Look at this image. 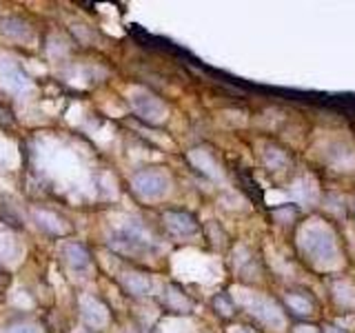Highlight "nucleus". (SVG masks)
Instances as JSON below:
<instances>
[{"label":"nucleus","instance_id":"nucleus-1","mask_svg":"<svg viewBox=\"0 0 355 333\" xmlns=\"http://www.w3.org/2000/svg\"><path fill=\"white\" fill-rule=\"evenodd\" d=\"M111 247L120 253H127V255H151L158 251L155 247L153 238L144 231L140 225H129V227H122L118 229L114 236H111Z\"/></svg>","mask_w":355,"mask_h":333},{"label":"nucleus","instance_id":"nucleus-2","mask_svg":"<svg viewBox=\"0 0 355 333\" xmlns=\"http://www.w3.org/2000/svg\"><path fill=\"white\" fill-rule=\"evenodd\" d=\"M131 187L140 198L144 200H160L169 191V176L160 169H144L131 178Z\"/></svg>","mask_w":355,"mask_h":333},{"label":"nucleus","instance_id":"nucleus-3","mask_svg":"<svg viewBox=\"0 0 355 333\" xmlns=\"http://www.w3.org/2000/svg\"><path fill=\"white\" fill-rule=\"evenodd\" d=\"M131 107L133 111L147 122H153V125H158L166 118V107L160 98H155L153 94H149L147 89H136V92H131Z\"/></svg>","mask_w":355,"mask_h":333},{"label":"nucleus","instance_id":"nucleus-4","mask_svg":"<svg viewBox=\"0 0 355 333\" xmlns=\"http://www.w3.org/2000/svg\"><path fill=\"white\" fill-rule=\"evenodd\" d=\"M240 302L244 307H249L251 314L255 318H260L264 325H269V327H282L284 325V318L280 314V309H277L271 300L260 298V296H240Z\"/></svg>","mask_w":355,"mask_h":333},{"label":"nucleus","instance_id":"nucleus-5","mask_svg":"<svg viewBox=\"0 0 355 333\" xmlns=\"http://www.w3.org/2000/svg\"><path fill=\"white\" fill-rule=\"evenodd\" d=\"M80 309H83V318L89 327H105L109 322V311L107 307L100 302L96 298H89L85 296L80 300Z\"/></svg>","mask_w":355,"mask_h":333},{"label":"nucleus","instance_id":"nucleus-6","mask_svg":"<svg viewBox=\"0 0 355 333\" xmlns=\"http://www.w3.org/2000/svg\"><path fill=\"white\" fill-rule=\"evenodd\" d=\"M164 225L169 227L171 233L175 236H193L198 231V222L193 220V216L189 214H182V211H169V214H164Z\"/></svg>","mask_w":355,"mask_h":333},{"label":"nucleus","instance_id":"nucleus-7","mask_svg":"<svg viewBox=\"0 0 355 333\" xmlns=\"http://www.w3.org/2000/svg\"><path fill=\"white\" fill-rule=\"evenodd\" d=\"M62 255H64V262L69 264L73 271H89V266H92V255H89V251L78 242H67Z\"/></svg>","mask_w":355,"mask_h":333},{"label":"nucleus","instance_id":"nucleus-8","mask_svg":"<svg viewBox=\"0 0 355 333\" xmlns=\"http://www.w3.org/2000/svg\"><path fill=\"white\" fill-rule=\"evenodd\" d=\"M0 83H3V87H7L9 92H25V89L29 87V80H27V76L25 71L20 69V67L16 65H0Z\"/></svg>","mask_w":355,"mask_h":333},{"label":"nucleus","instance_id":"nucleus-9","mask_svg":"<svg viewBox=\"0 0 355 333\" xmlns=\"http://www.w3.org/2000/svg\"><path fill=\"white\" fill-rule=\"evenodd\" d=\"M122 284L131 296H151L155 291V282L144 273H125L122 275Z\"/></svg>","mask_w":355,"mask_h":333},{"label":"nucleus","instance_id":"nucleus-10","mask_svg":"<svg viewBox=\"0 0 355 333\" xmlns=\"http://www.w3.org/2000/svg\"><path fill=\"white\" fill-rule=\"evenodd\" d=\"M189 158H191V162H193L202 173H207V176H211V178H216V180L220 178V166L216 164V160L211 158V155H209L205 149H196V151H191V153H189Z\"/></svg>","mask_w":355,"mask_h":333},{"label":"nucleus","instance_id":"nucleus-11","mask_svg":"<svg viewBox=\"0 0 355 333\" xmlns=\"http://www.w3.org/2000/svg\"><path fill=\"white\" fill-rule=\"evenodd\" d=\"M36 222L49 233H55V236H60V233L67 231V225L62 222V218H58L55 214H51V211H36Z\"/></svg>","mask_w":355,"mask_h":333},{"label":"nucleus","instance_id":"nucleus-12","mask_svg":"<svg viewBox=\"0 0 355 333\" xmlns=\"http://www.w3.org/2000/svg\"><path fill=\"white\" fill-rule=\"evenodd\" d=\"M166 305L171 307V311H178V314H189V311H191V300H189L178 287L166 289Z\"/></svg>","mask_w":355,"mask_h":333},{"label":"nucleus","instance_id":"nucleus-13","mask_svg":"<svg viewBox=\"0 0 355 333\" xmlns=\"http://www.w3.org/2000/svg\"><path fill=\"white\" fill-rule=\"evenodd\" d=\"M286 305L291 307L295 314L300 316H311L313 314V305H311V300L302 293H291V296H286Z\"/></svg>","mask_w":355,"mask_h":333},{"label":"nucleus","instance_id":"nucleus-14","mask_svg":"<svg viewBox=\"0 0 355 333\" xmlns=\"http://www.w3.org/2000/svg\"><path fill=\"white\" fill-rule=\"evenodd\" d=\"M3 31L7 33V36H11V38H27L29 36V27L25 25V22L16 20V18L3 20Z\"/></svg>","mask_w":355,"mask_h":333},{"label":"nucleus","instance_id":"nucleus-15","mask_svg":"<svg viewBox=\"0 0 355 333\" xmlns=\"http://www.w3.org/2000/svg\"><path fill=\"white\" fill-rule=\"evenodd\" d=\"M336 300H338V305H347V307H355V289L347 282H340L336 284Z\"/></svg>","mask_w":355,"mask_h":333},{"label":"nucleus","instance_id":"nucleus-16","mask_svg":"<svg viewBox=\"0 0 355 333\" xmlns=\"http://www.w3.org/2000/svg\"><path fill=\"white\" fill-rule=\"evenodd\" d=\"M264 162L271 166V169H277V166H282L286 162V155L280 151V149H269L264 155Z\"/></svg>","mask_w":355,"mask_h":333},{"label":"nucleus","instance_id":"nucleus-17","mask_svg":"<svg viewBox=\"0 0 355 333\" xmlns=\"http://www.w3.org/2000/svg\"><path fill=\"white\" fill-rule=\"evenodd\" d=\"M5 333H40V329L33 322H14Z\"/></svg>","mask_w":355,"mask_h":333},{"label":"nucleus","instance_id":"nucleus-18","mask_svg":"<svg viewBox=\"0 0 355 333\" xmlns=\"http://www.w3.org/2000/svg\"><path fill=\"white\" fill-rule=\"evenodd\" d=\"M216 307L220 309V314L222 316H231L233 314V307H231V302H229V300H225V298H216Z\"/></svg>","mask_w":355,"mask_h":333},{"label":"nucleus","instance_id":"nucleus-19","mask_svg":"<svg viewBox=\"0 0 355 333\" xmlns=\"http://www.w3.org/2000/svg\"><path fill=\"white\" fill-rule=\"evenodd\" d=\"M295 333H318L313 327H297V331Z\"/></svg>","mask_w":355,"mask_h":333},{"label":"nucleus","instance_id":"nucleus-20","mask_svg":"<svg viewBox=\"0 0 355 333\" xmlns=\"http://www.w3.org/2000/svg\"><path fill=\"white\" fill-rule=\"evenodd\" d=\"M327 333H342V331L336 329V327H327Z\"/></svg>","mask_w":355,"mask_h":333}]
</instances>
